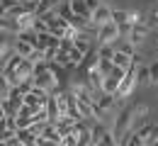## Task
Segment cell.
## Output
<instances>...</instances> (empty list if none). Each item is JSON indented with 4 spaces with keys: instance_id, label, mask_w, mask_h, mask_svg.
I'll return each instance as SVG.
<instances>
[{
    "instance_id": "6da1fadb",
    "label": "cell",
    "mask_w": 158,
    "mask_h": 146,
    "mask_svg": "<svg viewBox=\"0 0 158 146\" xmlns=\"http://www.w3.org/2000/svg\"><path fill=\"white\" fill-rule=\"evenodd\" d=\"M0 73L10 81L12 88H17V85H22V83H27V81L34 78V63L29 61V59H22L17 54H12L7 61L2 63Z\"/></svg>"
},
{
    "instance_id": "7a4b0ae2",
    "label": "cell",
    "mask_w": 158,
    "mask_h": 146,
    "mask_svg": "<svg viewBox=\"0 0 158 146\" xmlns=\"http://www.w3.org/2000/svg\"><path fill=\"white\" fill-rule=\"evenodd\" d=\"M34 88H41L49 95L61 93V76H59V63H37L34 66Z\"/></svg>"
},
{
    "instance_id": "3957f363",
    "label": "cell",
    "mask_w": 158,
    "mask_h": 146,
    "mask_svg": "<svg viewBox=\"0 0 158 146\" xmlns=\"http://www.w3.org/2000/svg\"><path fill=\"white\" fill-rule=\"evenodd\" d=\"M39 17L46 22L49 32H51L54 37H59L61 42H63V39H73V37H76V32H78V29H76L68 20H63L56 10H54V12H46V15H39Z\"/></svg>"
},
{
    "instance_id": "277c9868",
    "label": "cell",
    "mask_w": 158,
    "mask_h": 146,
    "mask_svg": "<svg viewBox=\"0 0 158 146\" xmlns=\"http://www.w3.org/2000/svg\"><path fill=\"white\" fill-rule=\"evenodd\" d=\"M117 105L119 102H117L114 95H105V93H102L98 100H95V105H93V119H95V122H105Z\"/></svg>"
},
{
    "instance_id": "5b68a950",
    "label": "cell",
    "mask_w": 158,
    "mask_h": 146,
    "mask_svg": "<svg viewBox=\"0 0 158 146\" xmlns=\"http://www.w3.org/2000/svg\"><path fill=\"white\" fill-rule=\"evenodd\" d=\"M136 73H139V66L134 63V66L127 71V76L122 78V83H119V90H117V95H114L117 102H124V100H127V98L139 88V85H136Z\"/></svg>"
},
{
    "instance_id": "8992f818",
    "label": "cell",
    "mask_w": 158,
    "mask_h": 146,
    "mask_svg": "<svg viewBox=\"0 0 158 146\" xmlns=\"http://www.w3.org/2000/svg\"><path fill=\"white\" fill-rule=\"evenodd\" d=\"M122 39V32H119V27L114 24V22H107V24H102L98 29V34H95V42L100 44V46H112L114 42H119Z\"/></svg>"
},
{
    "instance_id": "52a82bcc",
    "label": "cell",
    "mask_w": 158,
    "mask_h": 146,
    "mask_svg": "<svg viewBox=\"0 0 158 146\" xmlns=\"http://www.w3.org/2000/svg\"><path fill=\"white\" fill-rule=\"evenodd\" d=\"M148 32H151L148 22H139V24H131V29H129V34H127L124 39H127V42L136 49V46H141V44H143V39L148 37Z\"/></svg>"
},
{
    "instance_id": "ba28073f",
    "label": "cell",
    "mask_w": 158,
    "mask_h": 146,
    "mask_svg": "<svg viewBox=\"0 0 158 146\" xmlns=\"http://www.w3.org/2000/svg\"><path fill=\"white\" fill-rule=\"evenodd\" d=\"M15 39H17V34L0 32V61H2V63L15 54ZM0 68H2V66H0Z\"/></svg>"
},
{
    "instance_id": "9c48e42d",
    "label": "cell",
    "mask_w": 158,
    "mask_h": 146,
    "mask_svg": "<svg viewBox=\"0 0 158 146\" xmlns=\"http://www.w3.org/2000/svg\"><path fill=\"white\" fill-rule=\"evenodd\" d=\"M90 20H93V27H95V29H100V27L107 24V22H112V5H105V2H102L98 10L93 12Z\"/></svg>"
},
{
    "instance_id": "30bf717a",
    "label": "cell",
    "mask_w": 158,
    "mask_h": 146,
    "mask_svg": "<svg viewBox=\"0 0 158 146\" xmlns=\"http://www.w3.org/2000/svg\"><path fill=\"white\" fill-rule=\"evenodd\" d=\"M146 119H148V105H146V102L131 105V124H134V131H136Z\"/></svg>"
},
{
    "instance_id": "8fae6325",
    "label": "cell",
    "mask_w": 158,
    "mask_h": 146,
    "mask_svg": "<svg viewBox=\"0 0 158 146\" xmlns=\"http://www.w3.org/2000/svg\"><path fill=\"white\" fill-rule=\"evenodd\" d=\"M37 49H39L37 44L27 42V39H22V37H17V39H15V54H17V56H22V59H32Z\"/></svg>"
},
{
    "instance_id": "7c38bea8",
    "label": "cell",
    "mask_w": 158,
    "mask_h": 146,
    "mask_svg": "<svg viewBox=\"0 0 158 146\" xmlns=\"http://www.w3.org/2000/svg\"><path fill=\"white\" fill-rule=\"evenodd\" d=\"M156 127H158V124H153V122H148V119H146V122L139 127L134 134H136L143 144H151V141H153V131H156Z\"/></svg>"
},
{
    "instance_id": "4fadbf2b",
    "label": "cell",
    "mask_w": 158,
    "mask_h": 146,
    "mask_svg": "<svg viewBox=\"0 0 158 146\" xmlns=\"http://www.w3.org/2000/svg\"><path fill=\"white\" fill-rule=\"evenodd\" d=\"M76 124H78V122H76V119H73V117H61L59 122H56V131H59V136L61 139H63V136H68V134H71V131H76Z\"/></svg>"
},
{
    "instance_id": "5bb4252c",
    "label": "cell",
    "mask_w": 158,
    "mask_h": 146,
    "mask_svg": "<svg viewBox=\"0 0 158 146\" xmlns=\"http://www.w3.org/2000/svg\"><path fill=\"white\" fill-rule=\"evenodd\" d=\"M136 85H139V88H148V85H151V73H148V66H139Z\"/></svg>"
},
{
    "instance_id": "9a60e30c",
    "label": "cell",
    "mask_w": 158,
    "mask_h": 146,
    "mask_svg": "<svg viewBox=\"0 0 158 146\" xmlns=\"http://www.w3.org/2000/svg\"><path fill=\"white\" fill-rule=\"evenodd\" d=\"M112 22H114L117 27L129 24V12H127V10H114V7H112Z\"/></svg>"
},
{
    "instance_id": "2e32d148",
    "label": "cell",
    "mask_w": 158,
    "mask_h": 146,
    "mask_svg": "<svg viewBox=\"0 0 158 146\" xmlns=\"http://www.w3.org/2000/svg\"><path fill=\"white\" fill-rule=\"evenodd\" d=\"M10 93H12V85H10V81L0 73V102H5V100L10 98Z\"/></svg>"
},
{
    "instance_id": "e0dca14e",
    "label": "cell",
    "mask_w": 158,
    "mask_h": 146,
    "mask_svg": "<svg viewBox=\"0 0 158 146\" xmlns=\"http://www.w3.org/2000/svg\"><path fill=\"white\" fill-rule=\"evenodd\" d=\"M100 73H102V76H105V78H107V76H112V71H114V63L110 61V59H100Z\"/></svg>"
},
{
    "instance_id": "ac0fdd59",
    "label": "cell",
    "mask_w": 158,
    "mask_h": 146,
    "mask_svg": "<svg viewBox=\"0 0 158 146\" xmlns=\"http://www.w3.org/2000/svg\"><path fill=\"white\" fill-rule=\"evenodd\" d=\"M148 73H151V85H158V61L148 63Z\"/></svg>"
},
{
    "instance_id": "d6986e66",
    "label": "cell",
    "mask_w": 158,
    "mask_h": 146,
    "mask_svg": "<svg viewBox=\"0 0 158 146\" xmlns=\"http://www.w3.org/2000/svg\"><path fill=\"white\" fill-rule=\"evenodd\" d=\"M100 59H110L112 61V56H114V46H100Z\"/></svg>"
},
{
    "instance_id": "ffe728a7",
    "label": "cell",
    "mask_w": 158,
    "mask_h": 146,
    "mask_svg": "<svg viewBox=\"0 0 158 146\" xmlns=\"http://www.w3.org/2000/svg\"><path fill=\"white\" fill-rule=\"evenodd\" d=\"M17 2H20V0H2V2H0V7H2L5 12H10V10H12Z\"/></svg>"
},
{
    "instance_id": "44dd1931",
    "label": "cell",
    "mask_w": 158,
    "mask_h": 146,
    "mask_svg": "<svg viewBox=\"0 0 158 146\" xmlns=\"http://www.w3.org/2000/svg\"><path fill=\"white\" fill-rule=\"evenodd\" d=\"M158 24V7L151 10V17H148V27H156Z\"/></svg>"
},
{
    "instance_id": "7402d4cb",
    "label": "cell",
    "mask_w": 158,
    "mask_h": 146,
    "mask_svg": "<svg viewBox=\"0 0 158 146\" xmlns=\"http://www.w3.org/2000/svg\"><path fill=\"white\" fill-rule=\"evenodd\" d=\"M85 5H88V10H90V12H95L102 2H100V0H85Z\"/></svg>"
},
{
    "instance_id": "603a6c76",
    "label": "cell",
    "mask_w": 158,
    "mask_h": 146,
    "mask_svg": "<svg viewBox=\"0 0 158 146\" xmlns=\"http://www.w3.org/2000/svg\"><path fill=\"white\" fill-rule=\"evenodd\" d=\"M153 141H158V127H156V131H153Z\"/></svg>"
},
{
    "instance_id": "cb8c5ba5",
    "label": "cell",
    "mask_w": 158,
    "mask_h": 146,
    "mask_svg": "<svg viewBox=\"0 0 158 146\" xmlns=\"http://www.w3.org/2000/svg\"><path fill=\"white\" fill-rule=\"evenodd\" d=\"M151 146H158V141H151Z\"/></svg>"
},
{
    "instance_id": "d4e9b609",
    "label": "cell",
    "mask_w": 158,
    "mask_h": 146,
    "mask_svg": "<svg viewBox=\"0 0 158 146\" xmlns=\"http://www.w3.org/2000/svg\"><path fill=\"white\" fill-rule=\"evenodd\" d=\"M141 146H151V144H141Z\"/></svg>"
},
{
    "instance_id": "484cf974",
    "label": "cell",
    "mask_w": 158,
    "mask_h": 146,
    "mask_svg": "<svg viewBox=\"0 0 158 146\" xmlns=\"http://www.w3.org/2000/svg\"><path fill=\"white\" fill-rule=\"evenodd\" d=\"M156 46H158V37H156Z\"/></svg>"
},
{
    "instance_id": "4316f807",
    "label": "cell",
    "mask_w": 158,
    "mask_h": 146,
    "mask_svg": "<svg viewBox=\"0 0 158 146\" xmlns=\"http://www.w3.org/2000/svg\"><path fill=\"white\" fill-rule=\"evenodd\" d=\"M0 2H2V0H0Z\"/></svg>"
},
{
    "instance_id": "83f0119b",
    "label": "cell",
    "mask_w": 158,
    "mask_h": 146,
    "mask_svg": "<svg viewBox=\"0 0 158 146\" xmlns=\"http://www.w3.org/2000/svg\"><path fill=\"white\" fill-rule=\"evenodd\" d=\"M156 61H158V59H156Z\"/></svg>"
},
{
    "instance_id": "f1b7e54d",
    "label": "cell",
    "mask_w": 158,
    "mask_h": 146,
    "mask_svg": "<svg viewBox=\"0 0 158 146\" xmlns=\"http://www.w3.org/2000/svg\"><path fill=\"white\" fill-rule=\"evenodd\" d=\"M0 146H2V144H0Z\"/></svg>"
}]
</instances>
